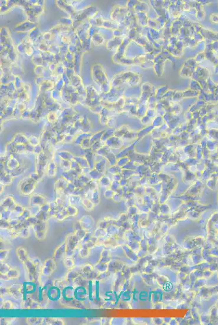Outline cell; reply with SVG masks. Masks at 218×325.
<instances>
[{"mask_svg":"<svg viewBox=\"0 0 218 325\" xmlns=\"http://www.w3.org/2000/svg\"><path fill=\"white\" fill-rule=\"evenodd\" d=\"M66 256H72L74 254L75 249L77 247L79 242V238L74 234L68 235L66 239Z\"/></svg>","mask_w":218,"mask_h":325,"instance_id":"obj_1","label":"cell"},{"mask_svg":"<svg viewBox=\"0 0 218 325\" xmlns=\"http://www.w3.org/2000/svg\"><path fill=\"white\" fill-rule=\"evenodd\" d=\"M35 232V237L38 240H44L46 237L47 232V227L46 222L42 221L41 223L37 222L36 225L32 226Z\"/></svg>","mask_w":218,"mask_h":325,"instance_id":"obj_2","label":"cell"},{"mask_svg":"<svg viewBox=\"0 0 218 325\" xmlns=\"http://www.w3.org/2000/svg\"><path fill=\"white\" fill-rule=\"evenodd\" d=\"M57 268L55 261L53 258H48L44 262V265L42 268V273L45 276H50L52 275Z\"/></svg>","mask_w":218,"mask_h":325,"instance_id":"obj_3","label":"cell"},{"mask_svg":"<svg viewBox=\"0 0 218 325\" xmlns=\"http://www.w3.org/2000/svg\"><path fill=\"white\" fill-rule=\"evenodd\" d=\"M64 256H66V242H64L61 244L54 251L53 258L55 261H59L62 258H64Z\"/></svg>","mask_w":218,"mask_h":325,"instance_id":"obj_4","label":"cell"},{"mask_svg":"<svg viewBox=\"0 0 218 325\" xmlns=\"http://www.w3.org/2000/svg\"><path fill=\"white\" fill-rule=\"evenodd\" d=\"M16 253H17V256L18 258V259L24 265L27 262V261L29 260L27 250L24 247H20L17 248Z\"/></svg>","mask_w":218,"mask_h":325,"instance_id":"obj_5","label":"cell"},{"mask_svg":"<svg viewBox=\"0 0 218 325\" xmlns=\"http://www.w3.org/2000/svg\"><path fill=\"white\" fill-rule=\"evenodd\" d=\"M9 289V294L12 295L13 298H20L22 295L21 289L22 286L20 285H13L11 286Z\"/></svg>","mask_w":218,"mask_h":325,"instance_id":"obj_6","label":"cell"},{"mask_svg":"<svg viewBox=\"0 0 218 325\" xmlns=\"http://www.w3.org/2000/svg\"><path fill=\"white\" fill-rule=\"evenodd\" d=\"M85 216L81 218L80 221V225H81V229H84L85 230H90L93 227L94 225V221L93 218H88V216H87V218Z\"/></svg>","mask_w":218,"mask_h":325,"instance_id":"obj_7","label":"cell"},{"mask_svg":"<svg viewBox=\"0 0 218 325\" xmlns=\"http://www.w3.org/2000/svg\"><path fill=\"white\" fill-rule=\"evenodd\" d=\"M45 322V324L47 325H64V322L60 319L57 318L43 319L42 322Z\"/></svg>","mask_w":218,"mask_h":325,"instance_id":"obj_8","label":"cell"},{"mask_svg":"<svg viewBox=\"0 0 218 325\" xmlns=\"http://www.w3.org/2000/svg\"><path fill=\"white\" fill-rule=\"evenodd\" d=\"M64 265L66 268L70 270L74 268L75 267L74 261L71 258V256H66L64 258Z\"/></svg>","mask_w":218,"mask_h":325,"instance_id":"obj_9","label":"cell"},{"mask_svg":"<svg viewBox=\"0 0 218 325\" xmlns=\"http://www.w3.org/2000/svg\"><path fill=\"white\" fill-rule=\"evenodd\" d=\"M7 276L9 278V280H12L14 278H18L20 275V273L18 270L15 268H10L9 272L7 273Z\"/></svg>","mask_w":218,"mask_h":325,"instance_id":"obj_10","label":"cell"},{"mask_svg":"<svg viewBox=\"0 0 218 325\" xmlns=\"http://www.w3.org/2000/svg\"><path fill=\"white\" fill-rule=\"evenodd\" d=\"M10 266L4 262H1V274H6L10 270Z\"/></svg>","mask_w":218,"mask_h":325,"instance_id":"obj_11","label":"cell"},{"mask_svg":"<svg viewBox=\"0 0 218 325\" xmlns=\"http://www.w3.org/2000/svg\"><path fill=\"white\" fill-rule=\"evenodd\" d=\"M29 236H30V232L28 228H27V227H24L21 229L19 236L21 238H28Z\"/></svg>","mask_w":218,"mask_h":325,"instance_id":"obj_12","label":"cell"},{"mask_svg":"<svg viewBox=\"0 0 218 325\" xmlns=\"http://www.w3.org/2000/svg\"><path fill=\"white\" fill-rule=\"evenodd\" d=\"M43 319L42 318H28L27 319V322L29 324H41L42 323Z\"/></svg>","mask_w":218,"mask_h":325,"instance_id":"obj_13","label":"cell"},{"mask_svg":"<svg viewBox=\"0 0 218 325\" xmlns=\"http://www.w3.org/2000/svg\"><path fill=\"white\" fill-rule=\"evenodd\" d=\"M89 250H90V249H88V248L82 247L80 249L79 251V255H81V257H82V258L87 257V256L88 255V254H89Z\"/></svg>","mask_w":218,"mask_h":325,"instance_id":"obj_14","label":"cell"},{"mask_svg":"<svg viewBox=\"0 0 218 325\" xmlns=\"http://www.w3.org/2000/svg\"><path fill=\"white\" fill-rule=\"evenodd\" d=\"M0 253H1V255H0L1 262L4 261V260L7 258L8 254L9 253V250H8V249H2V250H1Z\"/></svg>","mask_w":218,"mask_h":325,"instance_id":"obj_15","label":"cell"},{"mask_svg":"<svg viewBox=\"0 0 218 325\" xmlns=\"http://www.w3.org/2000/svg\"><path fill=\"white\" fill-rule=\"evenodd\" d=\"M93 269H94L93 267L91 265L87 264V265H84V267H83L82 272H83L84 273L89 274V273H91V272L93 271Z\"/></svg>","mask_w":218,"mask_h":325,"instance_id":"obj_16","label":"cell"},{"mask_svg":"<svg viewBox=\"0 0 218 325\" xmlns=\"http://www.w3.org/2000/svg\"><path fill=\"white\" fill-rule=\"evenodd\" d=\"M13 304L10 301H6L2 305V307L1 308L6 309H10L13 308Z\"/></svg>","mask_w":218,"mask_h":325,"instance_id":"obj_17","label":"cell"},{"mask_svg":"<svg viewBox=\"0 0 218 325\" xmlns=\"http://www.w3.org/2000/svg\"><path fill=\"white\" fill-rule=\"evenodd\" d=\"M67 210H71V211H69L68 212V215H70V216H75L77 214V209L76 208L74 207H69Z\"/></svg>","mask_w":218,"mask_h":325,"instance_id":"obj_18","label":"cell"},{"mask_svg":"<svg viewBox=\"0 0 218 325\" xmlns=\"http://www.w3.org/2000/svg\"><path fill=\"white\" fill-rule=\"evenodd\" d=\"M1 278L4 281H8L9 280V278H8V276H7V274H1Z\"/></svg>","mask_w":218,"mask_h":325,"instance_id":"obj_19","label":"cell"}]
</instances>
